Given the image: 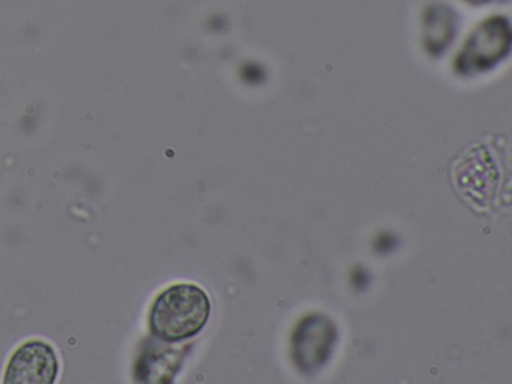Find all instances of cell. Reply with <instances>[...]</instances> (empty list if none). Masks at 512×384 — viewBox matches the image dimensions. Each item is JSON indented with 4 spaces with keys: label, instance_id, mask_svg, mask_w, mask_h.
Wrapping results in <instances>:
<instances>
[{
    "label": "cell",
    "instance_id": "1",
    "mask_svg": "<svg viewBox=\"0 0 512 384\" xmlns=\"http://www.w3.org/2000/svg\"><path fill=\"white\" fill-rule=\"evenodd\" d=\"M211 314L208 294L194 284H175L158 294L149 312V329L161 341L181 342L205 327Z\"/></svg>",
    "mask_w": 512,
    "mask_h": 384
},
{
    "label": "cell",
    "instance_id": "2",
    "mask_svg": "<svg viewBox=\"0 0 512 384\" xmlns=\"http://www.w3.org/2000/svg\"><path fill=\"white\" fill-rule=\"evenodd\" d=\"M58 372L55 350L46 342L29 341L14 351L4 381L13 384H52Z\"/></svg>",
    "mask_w": 512,
    "mask_h": 384
},
{
    "label": "cell",
    "instance_id": "3",
    "mask_svg": "<svg viewBox=\"0 0 512 384\" xmlns=\"http://www.w3.org/2000/svg\"><path fill=\"white\" fill-rule=\"evenodd\" d=\"M334 339V326L328 320L319 315L304 318L293 333V357L307 369L317 368L328 359Z\"/></svg>",
    "mask_w": 512,
    "mask_h": 384
}]
</instances>
